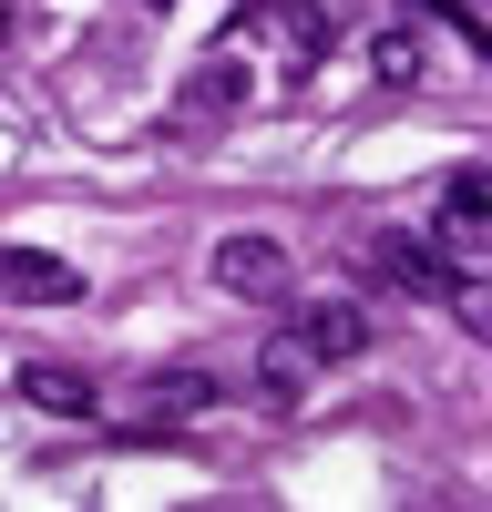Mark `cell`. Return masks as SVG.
Returning a JSON list of instances; mask_svg holds the SVG:
<instances>
[{
    "label": "cell",
    "mask_w": 492,
    "mask_h": 512,
    "mask_svg": "<svg viewBox=\"0 0 492 512\" xmlns=\"http://www.w3.org/2000/svg\"><path fill=\"white\" fill-rule=\"evenodd\" d=\"M0 297H21V308H72L82 267H62V256H41V246H0Z\"/></svg>",
    "instance_id": "cell-2"
},
{
    "label": "cell",
    "mask_w": 492,
    "mask_h": 512,
    "mask_svg": "<svg viewBox=\"0 0 492 512\" xmlns=\"http://www.w3.org/2000/svg\"><path fill=\"white\" fill-rule=\"evenodd\" d=\"M287 338H298L318 369H339V359H359V349H369V318L349 308V297H318V308H298V328H287Z\"/></svg>",
    "instance_id": "cell-4"
},
{
    "label": "cell",
    "mask_w": 492,
    "mask_h": 512,
    "mask_svg": "<svg viewBox=\"0 0 492 512\" xmlns=\"http://www.w3.org/2000/svg\"><path fill=\"white\" fill-rule=\"evenodd\" d=\"M380 277L410 287V297H451V277H462V267H451L431 236H380Z\"/></svg>",
    "instance_id": "cell-5"
},
{
    "label": "cell",
    "mask_w": 492,
    "mask_h": 512,
    "mask_svg": "<svg viewBox=\"0 0 492 512\" xmlns=\"http://www.w3.org/2000/svg\"><path fill=\"white\" fill-rule=\"evenodd\" d=\"M482 236H492V185H482V164H462V175L441 185V256H482Z\"/></svg>",
    "instance_id": "cell-3"
},
{
    "label": "cell",
    "mask_w": 492,
    "mask_h": 512,
    "mask_svg": "<svg viewBox=\"0 0 492 512\" xmlns=\"http://www.w3.org/2000/svg\"><path fill=\"white\" fill-rule=\"evenodd\" d=\"M205 400H216V379H205V369H175V379H154V400H144V420H134V431H164V420H195Z\"/></svg>",
    "instance_id": "cell-9"
},
{
    "label": "cell",
    "mask_w": 492,
    "mask_h": 512,
    "mask_svg": "<svg viewBox=\"0 0 492 512\" xmlns=\"http://www.w3.org/2000/svg\"><path fill=\"white\" fill-rule=\"evenodd\" d=\"M144 11H164V0H144Z\"/></svg>",
    "instance_id": "cell-12"
},
{
    "label": "cell",
    "mask_w": 492,
    "mask_h": 512,
    "mask_svg": "<svg viewBox=\"0 0 492 512\" xmlns=\"http://www.w3.org/2000/svg\"><path fill=\"white\" fill-rule=\"evenodd\" d=\"M216 287L226 297H287V246L277 236H216Z\"/></svg>",
    "instance_id": "cell-1"
},
{
    "label": "cell",
    "mask_w": 492,
    "mask_h": 512,
    "mask_svg": "<svg viewBox=\"0 0 492 512\" xmlns=\"http://www.w3.org/2000/svg\"><path fill=\"white\" fill-rule=\"evenodd\" d=\"M308 369H318V359L298 349V338H277V349H267V369H257V390H267V400L287 410V400H298V390H308Z\"/></svg>",
    "instance_id": "cell-10"
},
{
    "label": "cell",
    "mask_w": 492,
    "mask_h": 512,
    "mask_svg": "<svg viewBox=\"0 0 492 512\" xmlns=\"http://www.w3.org/2000/svg\"><path fill=\"white\" fill-rule=\"evenodd\" d=\"M236 103H246V62H236V52L195 62V82H185V123H216V113H236Z\"/></svg>",
    "instance_id": "cell-8"
},
{
    "label": "cell",
    "mask_w": 492,
    "mask_h": 512,
    "mask_svg": "<svg viewBox=\"0 0 492 512\" xmlns=\"http://www.w3.org/2000/svg\"><path fill=\"white\" fill-rule=\"evenodd\" d=\"M21 400L52 410V420H93V379L62 369V359H31V369H21Z\"/></svg>",
    "instance_id": "cell-7"
},
{
    "label": "cell",
    "mask_w": 492,
    "mask_h": 512,
    "mask_svg": "<svg viewBox=\"0 0 492 512\" xmlns=\"http://www.w3.org/2000/svg\"><path fill=\"white\" fill-rule=\"evenodd\" d=\"M369 72L380 82H421V31H380L369 41Z\"/></svg>",
    "instance_id": "cell-11"
},
{
    "label": "cell",
    "mask_w": 492,
    "mask_h": 512,
    "mask_svg": "<svg viewBox=\"0 0 492 512\" xmlns=\"http://www.w3.org/2000/svg\"><path fill=\"white\" fill-rule=\"evenodd\" d=\"M257 31L287 52V72H308V62L328 52V21H318V0H267V11H257Z\"/></svg>",
    "instance_id": "cell-6"
}]
</instances>
